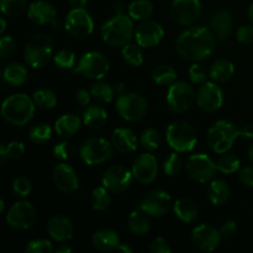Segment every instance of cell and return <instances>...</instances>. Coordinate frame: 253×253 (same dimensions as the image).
<instances>
[{
  "label": "cell",
  "mask_w": 253,
  "mask_h": 253,
  "mask_svg": "<svg viewBox=\"0 0 253 253\" xmlns=\"http://www.w3.org/2000/svg\"><path fill=\"white\" fill-rule=\"evenodd\" d=\"M175 48L182 58L200 62L212 56L216 48V35L205 26H193L178 36Z\"/></svg>",
  "instance_id": "obj_1"
},
{
  "label": "cell",
  "mask_w": 253,
  "mask_h": 253,
  "mask_svg": "<svg viewBox=\"0 0 253 253\" xmlns=\"http://www.w3.org/2000/svg\"><path fill=\"white\" fill-rule=\"evenodd\" d=\"M100 35L103 41L111 47L125 46L135 36L132 20L130 16L118 12L101 26Z\"/></svg>",
  "instance_id": "obj_2"
},
{
  "label": "cell",
  "mask_w": 253,
  "mask_h": 253,
  "mask_svg": "<svg viewBox=\"0 0 253 253\" xmlns=\"http://www.w3.org/2000/svg\"><path fill=\"white\" fill-rule=\"evenodd\" d=\"M35 106L36 104L26 94H14L2 103L1 116L10 125L24 126L34 118Z\"/></svg>",
  "instance_id": "obj_3"
},
{
  "label": "cell",
  "mask_w": 253,
  "mask_h": 253,
  "mask_svg": "<svg viewBox=\"0 0 253 253\" xmlns=\"http://www.w3.org/2000/svg\"><path fill=\"white\" fill-rule=\"evenodd\" d=\"M239 128L234 123L219 120L208 130L207 142L210 150L217 155L226 153L239 137Z\"/></svg>",
  "instance_id": "obj_4"
},
{
  "label": "cell",
  "mask_w": 253,
  "mask_h": 253,
  "mask_svg": "<svg viewBox=\"0 0 253 253\" xmlns=\"http://www.w3.org/2000/svg\"><path fill=\"white\" fill-rule=\"evenodd\" d=\"M53 42L46 34H36L27 41L24 48L25 61L32 68H42L51 61Z\"/></svg>",
  "instance_id": "obj_5"
},
{
  "label": "cell",
  "mask_w": 253,
  "mask_h": 253,
  "mask_svg": "<svg viewBox=\"0 0 253 253\" xmlns=\"http://www.w3.org/2000/svg\"><path fill=\"white\" fill-rule=\"evenodd\" d=\"M168 145L177 152H189L197 145V132L190 124L185 121H174L166 131Z\"/></svg>",
  "instance_id": "obj_6"
},
{
  "label": "cell",
  "mask_w": 253,
  "mask_h": 253,
  "mask_svg": "<svg viewBox=\"0 0 253 253\" xmlns=\"http://www.w3.org/2000/svg\"><path fill=\"white\" fill-rule=\"evenodd\" d=\"M79 155L85 165H101L113 156V143L103 137H90L82 143Z\"/></svg>",
  "instance_id": "obj_7"
},
{
  "label": "cell",
  "mask_w": 253,
  "mask_h": 253,
  "mask_svg": "<svg viewBox=\"0 0 253 253\" xmlns=\"http://www.w3.org/2000/svg\"><path fill=\"white\" fill-rule=\"evenodd\" d=\"M168 109L173 114H183L189 110L197 99L194 89L187 82L178 81L170 84L167 93Z\"/></svg>",
  "instance_id": "obj_8"
},
{
  "label": "cell",
  "mask_w": 253,
  "mask_h": 253,
  "mask_svg": "<svg viewBox=\"0 0 253 253\" xmlns=\"http://www.w3.org/2000/svg\"><path fill=\"white\" fill-rule=\"evenodd\" d=\"M109 69H110V63H109V59L106 58L105 54L91 51L86 52L82 56L78 64H77L76 72L81 73L85 78L100 81L108 74Z\"/></svg>",
  "instance_id": "obj_9"
},
{
  "label": "cell",
  "mask_w": 253,
  "mask_h": 253,
  "mask_svg": "<svg viewBox=\"0 0 253 253\" xmlns=\"http://www.w3.org/2000/svg\"><path fill=\"white\" fill-rule=\"evenodd\" d=\"M148 110V104L143 96L136 93L120 94L116 100V111L126 121H140L145 118Z\"/></svg>",
  "instance_id": "obj_10"
},
{
  "label": "cell",
  "mask_w": 253,
  "mask_h": 253,
  "mask_svg": "<svg viewBox=\"0 0 253 253\" xmlns=\"http://www.w3.org/2000/svg\"><path fill=\"white\" fill-rule=\"evenodd\" d=\"M188 175L198 183H207L215 177L217 170L216 162L205 153H195L185 163Z\"/></svg>",
  "instance_id": "obj_11"
},
{
  "label": "cell",
  "mask_w": 253,
  "mask_h": 253,
  "mask_svg": "<svg viewBox=\"0 0 253 253\" xmlns=\"http://www.w3.org/2000/svg\"><path fill=\"white\" fill-rule=\"evenodd\" d=\"M202 11L200 0H172L169 6L172 19L182 26L194 25L202 16Z\"/></svg>",
  "instance_id": "obj_12"
},
{
  "label": "cell",
  "mask_w": 253,
  "mask_h": 253,
  "mask_svg": "<svg viewBox=\"0 0 253 253\" xmlns=\"http://www.w3.org/2000/svg\"><path fill=\"white\" fill-rule=\"evenodd\" d=\"M36 209L29 202H17L6 214V222L15 231L29 230L36 221Z\"/></svg>",
  "instance_id": "obj_13"
},
{
  "label": "cell",
  "mask_w": 253,
  "mask_h": 253,
  "mask_svg": "<svg viewBox=\"0 0 253 253\" xmlns=\"http://www.w3.org/2000/svg\"><path fill=\"white\" fill-rule=\"evenodd\" d=\"M67 31L77 39H84L94 31V21L84 7H73L64 21Z\"/></svg>",
  "instance_id": "obj_14"
},
{
  "label": "cell",
  "mask_w": 253,
  "mask_h": 253,
  "mask_svg": "<svg viewBox=\"0 0 253 253\" xmlns=\"http://www.w3.org/2000/svg\"><path fill=\"white\" fill-rule=\"evenodd\" d=\"M170 207H172V198L167 192L161 189L150 190L146 193L138 205V208L151 217L165 216L169 211Z\"/></svg>",
  "instance_id": "obj_15"
},
{
  "label": "cell",
  "mask_w": 253,
  "mask_h": 253,
  "mask_svg": "<svg viewBox=\"0 0 253 253\" xmlns=\"http://www.w3.org/2000/svg\"><path fill=\"white\" fill-rule=\"evenodd\" d=\"M132 170L130 172L124 166L115 165L104 172L101 184L110 193H124L132 184Z\"/></svg>",
  "instance_id": "obj_16"
},
{
  "label": "cell",
  "mask_w": 253,
  "mask_h": 253,
  "mask_svg": "<svg viewBox=\"0 0 253 253\" xmlns=\"http://www.w3.org/2000/svg\"><path fill=\"white\" fill-rule=\"evenodd\" d=\"M224 103V93L216 82H205L198 89L197 104L205 113H215Z\"/></svg>",
  "instance_id": "obj_17"
},
{
  "label": "cell",
  "mask_w": 253,
  "mask_h": 253,
  "mask_svg": "<svg viewBox=\"0 0 253 253\" xmlns=\"http://www.w3.org/2000/svg\"><path fill=\"white\" fill-rule=\"evenodd\" d=\"M163 36H165L163 27L153 20H145L135 30L136 42L143 48L158 46V43L162 41Z\"/></svg>",
  "instance_id": "obj_18"
},
{
  "label": "cell",
  "mask_w": 253,
  "mask_h": 253,
  "mask_svg": "<svg viewBox=\"0 0 253 253\" xmlns=\"http://www.w3.org/2000/svg\"><path fill=\"white\" fill-rule=\"evenodd\" d=\"M132 174L141 184L155 182L158 174V165L155 156L151 153H142L138 156L132 165Z\"/></svg>",
  "instance_id": "obj_19"
},
{
  "label": "cell",
  "mask_w": 253,
  "mask_h": 253,
  "mask_svg": "<svg viewBox=\"0 0 253 253\" xmlns=\"http://www.w3.org/2000/svg\"><path fill=\"white\" fill-rule=\"evenodd\" d=\"M221 237L219 230L210 225L203 224L193 230L192 241L194 246L200 251L212 252L217 249Z\"/></svg>",
  "instance_id": "obj_20"
},
{
  "label": "cell",
  "mask_w": 253,
  "mask_h": 253,
  "mask_svg": "<svg viewBox=\"0 0 253 253\" xmlns=\"http://www.w3.org/2000/svg\"><path fill=\"white\" fill-rule=\"evenodd\" d=\"M52 179L57 189L62 193H73L79 188L76 170L67 163H59L53 168Z\"/></svg>",
  "instance_id": "obj_21"
},
{
  "label": "cell",
  "mask_w": 253,
  "mask_h": 253,
  "mask_svg": "<svg viewBox=\"0 0 253 253\" xmlns=\"http://www.w3.org/2000/svg\"><path fill=\"white\" fill-rule=\"evenodd\" d=\"M47 234L57 242H67L73 237L74 227L71 220L63 215H56L47 222Z\"/></svg>",
  "instance_id": "obj_22"
},
{
  "label": "cell",
  "mask_w": 253,
  "mask_h": 253,
  "mask_svg": "<svg viewBox=\"0 0 253 253\" xmlns=\"http://www.w3.org/2000/svg\"><path fill=\"white\" fill-rule=\"evenodd\" d=\"M27 17L37 25L52 24L57 19V10L51 2L46 0H37L29 6Z\"/></svg>",
  "instance_id": "obj_23"
},
{
  "label": "cell",
  "mask_w": 253,
  "mask_h": 253,
  "mask_svg": "<svg viewBox=\"0 0 253 253\" xmlns=\"http://www.w3.org/2000/svg\"><path fill=\"white\" fill-rule=\"evenodd\" d=\"M210 26H211L214 34L217 36V39L224 42L231 35L232 26H234V20H232L231 12L225 9L216 10L211 15Z\"/></svg>",
  "instance_id": "obj_24"
},
{
  "label": "cell",
  "mask_w": 253,
  "mask_h": 253,
  "mask_svg": "<svg viewBox=\"0 0 253 253\" xmlns=\"http://www.w3.org/2000/svg\"><path fill=\"white\" fill-rule=\"evenodd\" d=\"M111 143L118 151L123 153L135 152L137 148V137L130 128H115L111 135Z\"/></svg>",
  "instance_id": "obj_25"
},
{
  "label": "cell",
  "mask_w": 253,
  "mask_h": 253,
  "mask_svg": "<svg viewBox=\"0 0 253 253\" xmlns=\"http://www.w3.org/2000/svg\"><path fill=\"white\" fill-rule=\"evenodd\" d=\"M91 244L98 251H115L120 245V237L114 230L100 229L94 232L93 237H91Z\"/></svg>",
  "instance_id": "obj_26"
},
{
  "label": "cell",
  "mask_w": 253,
  "mask_h": 253,
  "mask_svg": "<svg viewBox=\"0 0 253 253\" xmlns=\"http://www.w3.org/2000/svg\"><path fill=\"white\" fill-rule=\"evenodd\" d=\"M82 121L79 116L64 114L54 123V130L62 137H72L81 130Z\"/></svg>",
  "instance_id": "obj_27"
},
{
  "label": "cell",
  "mask_w": 253,
  "mask_h": 253,
  "mask_svg": "<svg viewBox=\"0 0 253 253\" xmlns=\"http://www.w3.org/2000/svg\"><path fill=\"white\" fill-rule=\"evenodd\" d=\"M173 210H174V214L177 215L178 219L182 220L183 222H187V224L194 222L199 216L198 205L193 200L187 199V198L178 199L173 204Z\"/></svg>",
  "instance_id": "obj_28"
},
{
  "label": "cell",
  "mask_w": 253,
  "mask_h": 253,
  "mask_svg": "<svg viewBox=\"0 0 253 253\" xmlns=\"http://www.w3.org/2000/svg\"><path fill=\"white\" fill-rule=\"evenodd\" d=\"M2 78L9 85L17 88V86H22L26 84V82L29 81V73L22 64L11 63L4 69Z\"/></svg>",
  "instance_id": "obj_29"
},
{
  "label": "cell",
  "mask_w": 253,
  "mask_h": 253,
  "mask_svg": "<svg viewBox=\"0 0 253 253\" xmlns=\"http://www.w3.org/2000/svg\"><path fill=\"white\" fill-rule=\"evenodd\" d=\"M231 190L224 179L212 180L208 188V199L212 205H222L229 200Z\"/></svg>",
  "instance_id": "obj_30"
},
{
  "label": "cell",
  "mask_w": 253,
  "mask_h": 253,
  "mask_svg": "<svg viewBox=\"0 0 253 253\" xmlns=\"http://www.w3.org/2000/svg\"><path fill=\"white\" fill-rule=\"evenodd\" d=\"M235 73V67L229 59H217L209 69V77L216 83L227 82Z\"/></svg>",
  "instance_id": "obj_31"
},
{
  "label": "cell",
  "mask_w": 253,
  "mask_h": 253,
  "mask_svg": "<svg viewBox=\"0 0 253 253\" xmlns=\"http://www.w3.org/2000/svg\"><path fill=\"white\" fill-rule=\"evenodd\" d=\"M83 123L90 128H100L108 123V113L99 105H90L84 110Z\"/></svg>",
  "instance_id": "obj_32"
},
{
  "label": "cell",
  "mask_w": 253,
  "mask_h": 253,
  "mask_svg": "<svg viewBox=\"0 0 253 253\" xmlns=\"http://www.w3.org/2000/svg\"><path fill=\"white\" fill-rule=\"evenodd\" d=\"M150 215L146 214L143 210L138 208L137 210H133L128 217V230L131 234L136 236H142L150 231Z\"/></svg>",
  "instance_id": "obj_33"
},
{
  "label": "cell",
  "mask_w": 253,
  "mask_h": 253,
  "mask_svg": "<svg viewBox=\"0 0 253 253\" xmlns=\"http://www.w3.org/2000/svg\"><path fill=\"white\" fill-rule=\"evenodd\" d=\"M26 153V148H25L24 143L19 142V141H12L7 145L1 143L0 145V163H1V168L5 167L7 160H20L24 157Z\"/></svg>",
  "instance_id": "obj_34"
},
{
  "label": "cell",
  "mask_w": 253,
  "mask_h": 253,
  "mask_svg": "<svg viewBox=\"0 0 253 253\" xmlns=\"http://www.w3.org/2000/svg\"><path fill=\"white\" fill-rule=\"evenodd\" d=\"M153 5L150 0H133L128 5V16L132 20L145 21L152 15Z\"/></svg>",
  "instance_id": "obj_35"
},
{
  "label": "cell",
  "mask_w": 253,
  "mask_h": 253,
  "mask_svg": "<svg viewBox=\"0 0 253 253\" xmlns=\"http://www.w3.org/2000/svg\"><path fill=\"white\" fill-rule=\"evenodd\" d=\"M152 81L157 85H170L177 79V73L168 64H161L152 71Z\"/></svg>",
  "instance_id": "obj_36"
},
{
  "label": "cell",
  "mask_w": 253,
  "mask_h": 253,
  "mask_svg": "<svg viewBox=\"0 0 253 253\" xmlns=\"http://www.w3.org/2000/svg\"><path fill=\"white\" fill-rule=\"evenodd\" d=\"M109 190L105 187H98L91 192L90 204L94 210L98 211H105L111 204V197L109 194Z\"/></svg>",
  "instance_id": "obj_37"
},
{
  "label": "cell",
  "mask_w": 253,
  "mask_h": 253,
  "mask_svg": "<svg viewBox=\"0 0 253 253\" xmlns=\"http://www.w3.org/2000/svg\"><path fill=\"white\" fill-rule=\"evenodd\" d=\"M32 100L42 110H49L57 105V96L49 89H40L32 94Z\"/></svg>",
  "instance_id": "obj_38"
},
{
  "label": "cell",
  "mask_w": 253,
  "mask_h": 253,
  "mask_svg": "<svg viewBox=\"0 0 253 253\" xmlns=\"http://www.w3.org/2000/svg\"><path fill=\"white\" fill-rule=\"evenodd\" d=\"M52 128L48 124L39 123L31 127L29 132V138L35 145H44L51 140Z\"/></svg>",
  "instance_id": "obj_39"
},
{
  "label": "cell",
  "mask_w": 253,
  "mask_h": 253,
  "mask_svg": "<svg viewBox=\"0 0 253 253\" xmlns=\"http://www.w3.org/2000/svg\"><path fill=\"white\" fill-rule=\"evenodd\" d=\"M90 93L93 98L95 100L100 101V103H110L114 99V95H115L113 86L109 83H106V82L101 81H98L91 85Z\"/></svg>",
  "instance_id": "obj_40"
},
{
  "label": "cell",
  "mask_w": 253,
  "mask_h": 253,
  "mask_svg": "<svg viewBox=\"0 0 253 253\" xmlns=\"http://www.w3.org/2000/svg\"><path fill=\"white\" fill-rule=\"evenodd\" d=\"M123 58L127 64L132 67H140L143 63V53L141 49L140 44H132L127 43L124 46L123 52Z\"/></svg>",
  "instance_id": "obj_41"
},
{
  "label": "cell",
  "mask_w": 253,
  "mask_h": 253,
  "mask_svg": "<svg viewBox=\"0 0 253 253\" xmlns=\"http://www.w3.org/2000/svg\"><path fill=\"white\" fill-rule=\"evenodd\" d=\"M217 170L224 174H234L240 168V160L231 153H222L221 157L216 162Z\"/></svg>",
  "instance_id": "obj_42"
},
{
  "label": "cell",
  "mask_w": 253,
  "mask_h": 253,
  "mask_svg": "<svg viewBox=\"0 0 253 253\" xmlns=\"http://www.w3.org/2000/svg\"><path fill=\"white\" fill-rule=\"evenodd\" d=\"M183 166H184V163H183L182 157L175 151V152L169 153L167 156V158L163 162V170L168 177H173V175H177L178 173H180V170L183 169Z\"/></svg>",
  "instance_id": "obj_43"
},
{
  "label": "cell",
  "mask_w": 253,
  "mask_h": 253,
  "mask_svg": "<svg viewBox=\"0 0 253 253\" xmlns=\"http://www.w3.org/2000/svg\"><path fill=\"white\" fill-rule=\"evenodd\" d=\"M140 142L142 147L147 151H155L161 145V136L155 128H146L140 136Z\"/></svg>",
  "instance_id": "obj_44"
},
{
  "label": "cell",
  "mask_w": 253,
  "mask_h": 253,
  "mask_svg": "<svg viewBox=\"0 0 253 253\" xmlns=\"http://www.w3.org/2000/svg\"><path fill=\"white\" fill-rule=\"evenodd\" d=\"M0 6L2 14L10 17H16L26 7V0H1Z\"/></svg>",
  "instance_id": "obj_45"
},
{
  "label": "cell",
  "mask_w": 253,
  "mask_h": 253,
  "mask_svg": "<svg viewBox=\"0 0 253 253\" xmlns=\"http://www.w3.org/2000/svg\"><path fill=\"white\" fill-rule=\"evenodd\" d=\"M53 61L59 69H71L76 64V54L71 49H62L54 56Z\"/></svg>",
  "instance_id": "obj_46"
},
{
  "label": "cell",
  "mask_w": 253,
  "mask_h": 253,
  "mask_svg": "<svg viewBox=\"0 0 253 253\" xmlns=\"http://www.w3.org/2000/svg\"><path fill=\"white\" fill-rule=\"evenodd\" d=\"M77 150L72 143L67 142V141H63V142L57 143L53 147V155L57 160L61 161H67L71 160V158L74 157Z\"/></svg>",
  "instance_id": "obj_47"
},
{
  "label": "cell",
  "mask_w": 253,
  "mask_h": 253,
  "mask_svg": "<svg viewBox=\"0 0 253 253\" xmlns=\"http://www.w3.org/2000/svg\"><path fill=\"white\" fill-rule=\"evenodd\" d=\"M54 249L51 242L43 239H37L29 242L25 249L26 253H52Z\"/></svg>",
  "instance_id": "obj_48"
},
{
  "label": "cell",
  "mask_w": 253,
  "mask_h": 253,
  "mask_svg": "<svg viewBox=\"0 0 253 253\" xmlns=\"http://www.w3.org/2000/svg\"><path fill=\"white\" fill-rule=\"evenodd\" d=\"M12 192L17 197L26 198L31 193V182L29 178L24 177V175L15 178V180L12 182Z\"/></svg>",
  "instance_id": "obj_49"
},
{
  "label": "cell",
  "mask_w": 253,
  "mask_h": 253,
  "mask_svg": "<svg viewBox=\"0 0 253 253\" xmlns=\"http://www.w3.org/2000/svg\"><path fill=\"white\" fill-rule=\"evenodd\" d=\"M189 78L190 81L193 82L194 84H203L207 82L208 78V69L205 68L203 64L198 63V62H194V63L190 66L189 68Z\"/></svg>",
  "instance_id": "obj_50"
},
{
  "label": "cell",
  "mask_w": 253,
  "mask_h": 253,
  "mask_svg": "<svg viewBox=\"0 0 253 253\" xmlns=\"http://www.w3.org/2000/svg\"><path fill=\"white\" fill-rule=\"evenodd\" d=\"M16 51V42L10 35H2L0 39V56L2 59L11 57Z\"/></svg>",
  "instance_id": "obj_51"
},
{
  "label": "cell",
  "mask_w": 253,
  "mask_h": 253,
  "mask_svg": "<svg viewBox=\"0 0 253 253\" xmlns=\"http://www.w3.org/2000/svg\"><path fill=\"white\" fill-rule=\"evenodd\" d=\"M236 40L242 44H250L253 42V26L252 25H242L237 29Z\"/></svg>",
  "instance_id": "obj_52"
},
{
  "label": "cell",
  "mask_w": 253,
  "mask_h": 253,
  "mask_svg": "<svg viewBox=\"0 0 253 253\" xmlns=\"http://www.w3.org/2000/svg\"><path fill=\"white\" fill-rule=\"evenodd\" d=\"M151 253H169L172 252L169 244L165 237H156L150 245Z\"/></svg>",
  "instance_id": "obj_53"
},
{
  "label": "cell",
  "mask_w": 253,
  "mask_h": 253,
  "mask_svg": "<svg viewBox=\"0 0 253 253\" xmlns=\"http://www.w3.org/2000/svg\"><path fill=\"white\" fill-rule=\"evenodd\" d=\"M239 179L245 187L253 188V167L251 166H245L240 169Z\"/></svg>",
  "instance_id": "obj_54"
},
{
  "label": "cell",
  "mask_w": 253,
  "mask_h": 253,
  "mask_svg": "<svg viewBox=\"0 0 253 253\" xmlns=\"http://www.w3.org/2000/svg\"><path fill=\"white\" fill-rule=\"evenodd\" d=\"M237 224L235 221H226L220 229V234L224 239L231 240L237 235Z\"/></svg>",
  "instance_id": "obj_55"
},
{
  "label": "cell",
  "mask_w": 253,
  "mask_h": 253,
  "mask_svg": "<svg viewBox=\"0 0 253 253\" xmlns=\"http://www.w3.org/2000/svg\"><path fill=\"white\" fill-rule=\"evenodd\" d=\"M90 95L91 93H89L85 89H79V90L76 91V95H74V99H76L77 103L82 106H86L90 103Z\"/></svg>",
  "instance_id": "obj_56"
},
{
  "label": "cell",
  "mask_w": 253,
  "mask_h": 253,
  "mask_svg": "<svg viewBox=\"0 0 253 253\" xmlns=\"http://www.w3.org/2000/svg\"><path fill=\"white\" fill-rule=\"evenodd\" d=\"M240 137L246 138V140H253V125L252 124H246L242 127L239 128Z\"/></svg>",
  "instance_id": "obj_57"
},
{
  "label": "cell",
  "mask_w": 253,
  "mask_h": 253,
  "mask_svg": "<svg viewBox=\"0 0 253 253\" xmlns=\"http://www.w3.org/2000/svg\"><path fill=\"white\" fill-rule=\"evenodd\" d=\"M116 251L124 252V253H132L133 249L128 244H120L118 249H116Z\"/></svg>",
  "instance_id": "obj_58"
},
{
  "label": "cell",
  "mask_w": 253,
  "mask_h": 253,
  "mask_svg": "<svg viewBox=\"0 0 253 253\" xmlns=\"http://www.w3.org/2000/svg\"><path fill=\"white\" fill-rule=\"evenodd\" d=\"M72 7H84L88 0H68Z\"/></svg>",
  "instance_id": "obj_59"
},
{
  "label": "cell",
  "mask_w": 253,
  "mask_h": 253,
  "mask_svg": "<svg viewBox=\"0 0 253 253\" xmlns=\"http://www.w3.org/2000/svg\"><path fill=\"white\" fill-rule=\"evenodd\" d=\"M56 252H57V253H69V252H72V249L68 246V245L62 244L61 246H59L58 249L56 250Z\"/></svg>",
  "instance_id": "obj_60"
},
{
  "label": "cell",
  "mask_w": 253,
  "mask_h": 253,
  "mask_svg": "<svg viewBox=\"0 0 253 253\" xmlns=\"http://www.w3.org/2000/svg\"><path fill=\"white\" fill-rule=\"evenodd\" d=\"M247 16H249L250 21H251L253 24V1L251 2V4H250L249 10H247Z\"/></svg>",
  "instance_id": "obj_61"
},
{
  "label": "cell",
  "mask_w": 253,
  "mask_h": 253,
  "mask_svg": "<svg viewBox=\"0 0 253 253\" xmlns=\"http://www.w3.org/2000/svg\"><path fill=\"white\" fill-rule=\"evenodd\" d=\"M0 22H1V29H0V34H1V36H2V35H4V32H5V30H6V21H5L4 17H1V19H0Z\"/></svg>",
  "instance_id": "obj_62"
},
{
  "label": "cell",
  "mask_w": 253,
  "mask_h": 253,
  "mask_svg": "<svg viewBox=\"0 0 253 253\" xmlns=\"http://www.w3.org/2000/svg\"><path fill=\"white\" fill-rule=\"evenodd\" d=\"M247 155H249V160L251 161V162L253 163V143H252L251 146H250L249 153H247Z\"/></svg>",
  "instance_id": "obj_63"
},
{
  "label": "cell",
  "mask_w": 253,
  "mask_h": 253,
  "mask_svg": "<svg viewBox=\"0 0 253 253\" xmlns=\"http://www.w3.org/2000/svg\"><path fill=\"white\" fill-rule=\"evenodd\" d=\"M4 208H5V203L4 200H0V212H4Z\"/></svg>",
  "instance_id": "obj_64"
}]
</instances>
